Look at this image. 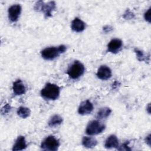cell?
Segmentation results:
<instances>
[{
  "label": "cell",
  "instance_id": "cell-1",
  "mask_svg": "<svg viewBox=\"0 0 151 151\" xmlns=\"http://www.w3.org/2000/svg\"><path fill=\"white\" fill-rule=\"evenodd\" d=\"M66 49V46L64 45H60L58 47H47L41 51V55L46 60H53L61 54L64 53Z\"/></svg>",
  "mask_w": 151,
  "mask_h": 151
},
{
  "label": "cell",
  "instance_id": "cell-2",
  "mask_svg": "<svg viewBox=\"0 0 151 151\" xmlns=\"http://www.w3.org/2000/svg\"><path fill=\"white\" fill-rule=\"evenodd\" d=\"M60 91V87L57 85L48 83L41 90V95L46 100H54L58 97Z\"/></svg>",
  "mask_w": 151,
  "mask_h": 151
},
{
  "label": "cell",
  "instance_id": "cell-3",
  "mask_svg": "<svg viewBox=\"0 0 151 151\" xmlns=\"http://www.w3.org/2000/svg\"><path fill=\"white\" fill-rule=\"evenodd\" d=\"M85 71L84 65L78 61H74V63L69 67L67 73L71 79H77L81 76Z\"/></svg>",
  "mask_w": 151,
  "mask_h": 151
},
{
  "label": "cell",
  "instance_id": "cell-4",
  "mask_svg": "<svg viewBox=\"0 0 151 151\" xmlns=\"http://www.w3.org/2000/svg\"><path fill=\"white\" fill-rule=\"evenodd\" d=\"M55 9V3L54 1H50L46 4L42 1L37 2L34 5V9L37 11H42L44 13L46 18L52 15V12Z\"/></svg>",
  "mask_w": 151,
  "mask_h": 151
},
{
  "label": "cell",
  "instance_id": "cell-5",
  "mask_svg": "<svg viewBox=\"0 0 151 151\" xmlns=\"http://www.w3.org/2000/svg\"><path fill=\"white\" fill-rule=\"evenodd\" d=\"M60 146V142L53 136H49L45 138L41 144V147L45 150L55 151Z\"/></svg>",
  "mask_w": 151,
  "mask_h": 151
},
{
  "label": "cell",
  "instance_id": "cell-6",
  "mask_svg": "<svg viewBox=\"0 0 151 151\" xmlns=\"http://www.w3.org/2000/svg\"><path fill=\"white\" fill-rule=\"evenodd\" d=\"M105 129V125L98 120H92L88 123L86 129V134L96 135L101 133Z\"/></svg>",
  "mask_w": 151,
  "mask_h": 151
},
{
  "label": "cell",
  "instance_id": "cell-7",
  "mask_svg": "<svg viewBox=\"0 0 151 151\" xmlns=\"http://www.w3.org/2000/svg\"><path fill=\"white\" fill-rule=\"evenodd\" d=\"M21 12V6L19 4H15L11 6L8 11V18L12 22L18 21Z\"/></svg>",
  "mask_w": 151,
  "mask_h": 151
},
{
  "label": "cell",
  "instance_id": "cell-8",
  "mask_svg": "<svg viewBox=\"0 0 151 151\" xmlns=\"http://www.w3.org/2000/svg\"><path fill=\"white\" fill-rule=\"evenodd\" d=\"M123 45L122 41L120 39H113L107 45V51L113 54L117 53L122 48Z\"/></svg>",
  "mask_w": 151,
  "mask_h": 151
},
{
  "label": "cell",
  "instance_id": "cell-9",
  "mask_svg": "<svg viewBox=\"0 0 151 151\" xmlns=\"http://www.w3.org/2000/svg\"><path fill=\"white\" fill-rule=\"evenodd\" d=\"M96 75L99 79L106 80L111 77V71L109 67L106 65H101L99 68Z\"/></svg>",
  "mask_w": 151,
  "mask_h": 151
},
{
  "label": "cell",
  "instance_id": "cell-10",
  "mask_svg": "<svg viewBox=\"0 0 151 151\" xmlns=\"http://www.w3.org/2000/svg\"><path fill=\"white\" fill-rule=\"evenodd\" d=\"M93 104L88 100H86L81 103L78 109V112L80 114L85 115L90 114L93 111Z\"/></svg>",
  "mask_w": 151,
  "mask_h": 151
},
{
  "label": "cell",
  "instance_id": "cell-11",
  "mask_svg": "<svg viewBox=\"0 0 151 151\" xmlns=\"http://www.w3.org/2000/svg\"><path fill=\"white\" fill-rule=\"evenodd\" d=\"M12 89L14 93L17 96L24 94L26 91L25 86L21 80H18L13 83Z\"/></svg>",
  "mask_w": 151,
  "mask_h": 151
},
{
  "label": "cell",
  "instance_id": "cell-12",
  "mask_svg": "<svg viewBox=\"0 0 151 151\" xmlns=\"http://www.w3.org/2000/svg\"><path fill=\"white\" fill-rule=\"evenodd\" d=\"M85 28L86 24L78 18H75L71 22V29L75 32H82Z\"/></svg>",
  "mask_w": 151,
  "mask_h": 151
},
{
  "label": "cell",
  "instance_id": "cell-13",
  "mask_svg": "<svg viewBox=\"0 0 151 151\" xmlns=\"http://www.w3.org/2000/svg\"><path fill=\"white\" fill-rule=\"evenodd\" d=\"M104 146L107 149L117 148L119 146V140L117 136L113 134L109 136L105 142Z\"/></svg>",
  "mask_w": 151,
  "mask_h": 151
},
{
  "label": "cell",
  "instance_id": "cell-14",
  "mask_svg": "<svg viewBox=\"0 0 151 151\" xmlns=\"http://www.w3.org/2000/svg\"><path fill=\"white\" fill-rule=\"evenodd\" d=\"M27 147V143L25 137L22 136H19L17 139L15 144L13 146L12 150H22Z\"/></svg>",
  "mask_w": 151,
  "mask_h": 151
},
{
  "label": "cell",
  "instance_id": "cell-15",
  "mask_svg": "<svg viewBox=\"0 0 151 151\" xmlns=\"http://www.w3.org/2000/svg\"><path fill=\"white\" fill-rule=\"evenodd\" d=\"M82 145L87 148H93L95 147L97 144V140L92 137L84 136L82 139Z\"/></svg>",
  "mask_w": 151,
  "mask_h": 151
},
{
  "label": "cell",
  "instance_id": "cell-16",
  "mask_svg": "<svg viewBox=\"0 0 151 151\" xmlns=\"http://www.w3.org/2000/svg\"><path fill=\"white\" fill-rule=\"evenodd\" d=\"M111 112V110L109 107L101 108L97 113V118L99 119H106L109 117Z\"/></svg>",
  "mask_w": 151,
  "mask_h": 151
},
{
  "label": "cell",
  "instance_id": "cell-17",
  "mask_svg": "<svg viewBox=\"0 0 151 151\" xmlns=\"http://www.w3.org/2000/svg\"><path fill=\"white\" fill-rule=\"evenodd\" d=\"M62 122H63L62 117L58 114H55L50 118L48 124L50 127H53L58 125H60L62 123Z\"/></svg>",
  "mask_w": 151,
  "mask_h": 151
},
{
  "label": "cell",
  "instance_id": "cell-18",
  "mask_svg": "<svg viewBox=\"0 0 151 151\" xmlns=\"http://www.w3.org/2000/svg\"><path fill=\"white\" fill-rule=\"evenodd\" d=\"M30 113H31V110L28 107L21 106V107H19L17 110L18 115L23 119H25L28 117L30 115Z\"/></svg>",
  "mask_w": 151,
  "mask_h": 151
},
{
  "label": "cell",
  "instance_id": "cell-19",
  "mask_svg": "<svg viewBox=\"0 0 151 151\" xmlns=\"http://www.w3.org/2000/svg\"><path fill=\"white\" fill-rule=\"evenodd\" d=\"M134 51L136 53L137 58L139 61H147L149 60V57L146 55V54L142 51H141V50H140L137 48H134Z\"/></svg>",
  "mask_w": 151,
  "mask_h": 151
},
{
  "label": "cell",
  "instance_id": "cell-20",
  "mask_svg": "<svg viewBox=\"0 0 151 151\" xmlns=\"http://www.w3.org/2000/svg\"><path fill=\"white\" fill-rule=\"evenodd\" d=\"M134 17V14L129 9H127L123 15V18L126 19H130Z\"/></svg>",
  "mask_w": 151,
  "mask_h": 151
},
{
  "label": "cell",
  "instance_id": "cell-21",
  "mask_svg": "<svg viewBox=\"0 0 151 151\" xmlns=\"http://www.w3.org/2000/svg\"><path fill=\"white\" fill-rule=\"evenodd\" d=\"M150 8L145 13L144 17L145 19L147 21L149 22H150Z\"/></svg>",
  "mask_w": 151,
  "mask_h": 151
},
{
  "label": "cell",
  "instance_id": "cell-22",
  "mask_svg": "<svg viewBox=\"0 0 151 151\" xmlns=\"http://www.w3.org/2000/svg\"><path fill=\"white\" fill-rule=\"evenodd\" d=\"M10 108H11L10 106H9L8 104H6V105H5V106L2 107V110H1L2 113V114L7 113L10 110Z\"/></svg>",
  "mask_w": 151,
  "mask_h": 151
},
{
  "label": "cell",
  "instance_id": "cell-23",
  "mask_svg": "<svg viewBox=\"0 0 151 151\" xmlns=\"http://www.w3.org/2000/svg\"><path fill=\"white\" fill-rule=\"evenodd\" d=\"M129 143V142H126V143H123L121 146H120V148H119L118 149L119 150H130L131 149H130V148H129V147H128V146H127V144Z\"/></svg>",
  "mask_w": 151,
  "mask_h": 151
},
{
  "label": "cell",
  "instance_id": "cell-24",
  "mask_svg": "<svg viewBox=\"0 0 151 151\" xmlns=\"http://www.w3.org/2000/svg\"><path fill=\"white\" fill-rule=\"evenodd\" d=\"M113 29V28L110 25H106L103 27V31H104L106 33L110 32Z\"/></svg>",
  "mask_w": 151,
  "mask_h": 151
},
{
  "label": "cell",
  "instance_id": "cell-25",
  "mask_svg": "<svg viewBox=\"0 0 151 151\" xmlns=\"http://www.w3.org/2000/svg\"><path fill=\"white\" fill-rule=\"evenodd\" d=\"M150 134H149L146 137V139H145V141H146V143H147L149 146L150 145Z\"/></svg>",
  "mask_w": 151,
  "mask_h": 151
}]
</instances>
